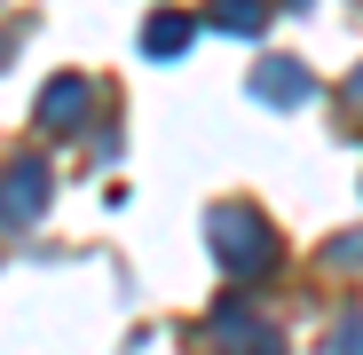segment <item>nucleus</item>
Segmentation results:
<instances>
[{"label": "nucleus", "mask_w": 363, "mask_h": 355, "mask_svg": "<svg viewBox=\"0 0 363 355\" xmlns=\"http://www.w3.org/2000/svg\"><path fill=\"white\" fill-rule=\"evenodd\" d=\"M206 237H213V253H221L237 276H261V269L277 261V237H269V221H261V213H245V205H213Z\"/></svg>", "instance_id": "nucleus-1"}, {"label": "nucleus", "mask_w": 363, "mask_h": 355, "mask_svg": "<svg viewBox=\"0 0 363 355\" xmlns=\"http://www.w3.org/2000/svg\"><path fill=\"white\" fill-rule=\"evenodd\" d=\"M40 198H48V166L40 158H16L9 174H0V221H9V229H32L40 221Z\"/></svg>", "instance_id": "nucleus-2"}, {"label": "nucleus", "mask_w": 363, "mask_h": 355, "mask_svg": "<svg viewBox=\"0 0 363 355\" xmlns=\"http://www.w3.org/2000/svg\"><path fill=\"white\" fill-rule=\"evenodd\" d=\"M253 95L277 103V111H284V103H308V72H300V64H261V72H253Z\"/></svg>", "instance_id": "nucleus-3"}, {"label": "nucleus", "mask_w": 363, "mask_h": 355, "mask_svg": "<svg viewBox=\"0 0 363 355\" xmlns=\"http://www.w3.org/2000/svg\"><path fill=\"white\" fill-rule=\"evenodd\" d=\"M79 111H87V79H55V87L40 95V118H48V127H79Z\"/></svg>", "instance_id": "nucleus-4"}, {"label": "nucleus", "mask_w": 363, "mask_h": 355, "mask_svg": "<svg viewBox=\"0 0 363 355\" xmlns=\"http://www.w3.org/2000/svg\"><path fill=\"white\" fill-rule=\"evenodd\" d=\"M221 347H229V355H284V347L269 339V324H237V316H221Z\"/></svg>", "instance_id": "nucleus-5"}, {"label": "nucleus", "mask_w": 363, "mask_h": 355, "mask_svg": "<svg viewBox=\"0 0 363 355\" xmlns=\"http://www.w3.org/2000/svg\"><path fill=\"white\" fill-rule=\"evenodd\" d=\"M213 24H221V32H261L269 9H261V0H213Z\"/></svg>", "instance_id": "nucleus-6"}, {"label": "nucleus", "mask_w": 363, "mask_h": 355, "mask_svg": "<svg viewBox=\"0 0 363 355\" xmlns=\"http://www.w3.org/2000/svg\"><path fill=\"white\" fill-rule=\"evenodd\" d=\"M143 47H150V55H174V47H190V16H158V24L143 32Z\"/></svg>", "instance_id": "nucleus-7"}, {"label": "nucleus", "mask_w": 363, "mask_h": 355, "mask_svg": "<svg viewBox=\"0 0 363 355\" xmlns=\"http://www.w3.org/2000/svg\"><path fill=\"white\" fill-rule=\"evenodd\" d=\"M324 261H332V269H340V261H363V229H355V237H332Z\"/></svg>", "instance_id": "nucleus-8"}, {"label": "nucleus", "mask_w": 363, "mask_h": 355, "mask_svg": "<svg viewBox=\"0 0 363 355\" xmlns=\"http://www.w3.org/2000/svg\"><path fill=\"white\" fill-rule=\"evenodd\" d=\"M340 355H363V316H355V324L340 332Z\"/></svg>", "instance_id": "nucleus-9"}]
</instances>
